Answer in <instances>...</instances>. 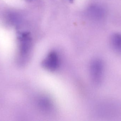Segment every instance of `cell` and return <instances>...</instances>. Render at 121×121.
I'll use <instances>...</instances> for the list:
<instances>
[{
    "label": "cell",
    "mask_w": 121,
    "mask_h": 121,
    "mask_svg": "<svg viewBox=\"0 0 121 121\" xmlns=\"http://www.w3.org/2000/svg\"><path fill=\"white\" fill-rule=\"evenodd\" d=\"M92 77L95 83L96 84L101 83L103 74V64L101 61L95 60L92 63L91 67Z\"/></svg>",
    "instance_id": "obj_1"
},
{
    "label": "cell",
    "mask_w": 121,
    "mask_h": 121,
    "mask_svg": "<svg viewBox=\"0 0 121 121\" xmlns=\"http://www.w3.org/2000/svg\"><path fill=\"white\" fill-rule=\"evenodd\" d=\"M89 16L94 20H99L103 19L105 15V11L104 8L98 5H92L87 10Z\"/></svg>",
    "instance_id": "obj_2"
},
{
    "label": "cell",
    "mask_w": 121,
    "mask_h": 121,
    "mask_svg": "<svg viewBox=\"0 0 121 121\" xmlns=\"http://www.w3.org/2000/svg\"><path fill=\"white\" fill-rule=\"evenodd\" d=\"M59 64V60L57 55L54 52H52L49 54L44 60V67L50 70L56 69Z\"/></svg>",
    "instance_id": "obj_3"
},
{
    "label": "cell",
    "mask_w": 121,
    "mask_h": 121,
    "mask_svg": "<svg viewBox=\"0 0 121 121\" xmlns=\"http://www.w3.org/2000/svg\"><path fill=\"white\" fill-rule=\"evenodd\" d=\"M19 39L21 44V48L23 53H26L31 47L32 39L29 32H24L20 33Z\"/></svg>",
    "instance_id": "obj_4"
},
{
    "label": "cell",
    "mask_w": 121,
    "mask_h": 121,
    "mask_svg": "<svg viewBox=\"0 0 121 121\" xmlns=\"http://www.w3.org/2000/svg\"><path fill=\"white\" fill-rule=\"evenodd\" d=\"M111 42L114 49L121 53V34L116 33L113 34L111 37Z\"/></svg>",
    "instance_id": "obj_5"
},
{
    "label": "cell",
    "mask_w": 121,
    "mask_h": 121,
    "mask_svg": "<svg viewBox=\"0 0 121 121\" xmlns=\"http://www.w3.org/2000/svg\"><path fill=\"white\" fill-rule=\"evenodd\" d=\"M68 0L69 1H70V2H72L74 0Z\"/></svg>",
    "instance_id": "obj_6"
},
{
    "label": "cell",
    "mask_w": 121,
    "mask_h": 121,
    "mask_svg": "<svg viewBox=\"0 0 121 121\" xmlns=\"http://www.w3.org/2000/svg\"><path fill=\"white\" fill-rule=\"evenodd\" d=\"M26 0L28 1H30L32 0Z\"/></svg>",
    "instance_id": "obj_7"
}]
</instances>
